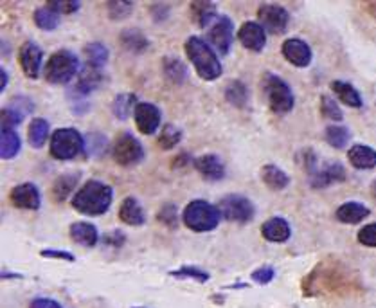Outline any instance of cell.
Returning a JSON list of instances; mask_svg holds the SVG:
<instances>
[{"mask_svg":"<svg viewBox=\"0 0 376 308\" xmlns=\"http://www.w3.org/2000/svg\"><path fill=\"white\" fill-rule=\"evenodd\" d=\"M70 238L83 247H94L99 240L97 229L88 222H76L70 226Z\"/></svg>","mask_w":376,"mask_h":308,"instance_id":"44dd1931","label":"cell"},{"mask_svg":"<svg viewBox=\"0 0 376 308\" xmlns=\"http://www.w3.org/2000/svg\"><path fill=\"white\" fill-rule=\"evenodd\" d=\"M221 216L229 222H238V224H245L254 218V206L247 197L241 195H227L218 204Z\"/></svg>","mask_w":376,"mask_h":308,"instance_id":"52a82bcc","label":"cell"},{"mask_svg":"<svg viewBox=\"0 0 376 308\" xmlns=\"http://www.w3.org/2000/svg\"><path fill=\"white\" fill-rule=\"evenodd\" d=\"M78 69L79 61L76 55H72L67 49H61V51H56L47 61L46 79L49 83H55V85H63L78 74Z\"/></svg>","mask_w":376,"mask_h":308,"instance_id":"5b68a950","label":"cell"},{"mask_svg":"<svg viewBox=\"0 0 376 308\" xmlns=\"http://www.w3.org/2000/svg\"><path fill=\"white\" fill-rule=\"evenodd\" d=\"M49 6L60 15H70L79 10V2H49Z\"/></svg>","mask_w":376,"mask_h":308,"instance_id":"f6af8a7d","label":"cell"},{"mask_svg":"<svg viewBox=\"0 0 376 308\" xmlns=\"http://www.w3.org/2000/svg\"><path fill=\"white\" fill-rule=\"evenodd\" d=\"M373 191H375V195H376V182H375V184H373Z\"/></svg>","mask_w":376,"mask_h":308,"instance_id":"816d5d0a","label":"cell"},{"mask_svg":"<svg viewBox=\"0 0 376 308\" xmlns=\"http://www.w3.org/2000/svg\"><path fill=\"white\" fill-rule=\"evenodd\" d=\"M159 220H162L164 224H168L170 227L177 226V207L166 206L161 213H159Z\"/></svg>","mask_w":376,"mask_h":308,"instance_id":"bcb514c9","label":"cell"},{"mask_svg":"<svg viewBox=\"0 0 376 308\" xmlns=\"http://www.w3.org/2000/svg\"><path fill=\"white\" fill-rule=\"evenodd\" d=\"M283 56L295 67H308L310 61H312V49L304 40H299V38H290L283 44L281 47Z\"/></svg>","mask_w":376,"mask_h":308,"instance_id":"7c38bea8","label":"cell"},{"mask_svg":"<svg viewBox=\"0 0 376 308\" xmlns=\"http://www.w3.org/2000/svg\"><path fill=\"white\" fill-rule=\"evenodd\" d=\"M346 179V170L340 164H328L321 171L312 173V186L313 188H326V186L335 184Z\"/></svg>","mask_w":376,"mask_h":308,"instance_id":"ac0fdd59","label":"cell"},{"mask_svg":"<svg viewBox=\"0 0 376 308\" xmlns=\"http://www.w3.org/2000/svg\"><path fill=\"white\" fill-rule=\"evenodd\" d=\"M369 216V209L360 202H348L337 209V218L344 224H358Z\"/></svg>","mask_w":376,"mask_h":308,"instance_id":"603a6c76","label":"cell"},{"mask_svg":"<svg viewBox=\"0 0 376 308\" xmlns=\"http://www.w3.org/2000/svg\"><path fill=\"white\" fill-rule=\"evenodd\" d=\"M164 73L173 83H182L184 79L188 78V69H186V65H184L179 58H171V56L166 58Z\"/></svg>","mask_w":376,"mask_h":308,"instance_id":"d6a6232c","label":"cell"},{"mask_svg":"<svg viewBox=\"0 0 376 308\" xmlns=\"http://www.w3.org/2000/svg\"><path fill=\"white\" fill-rule=\"evenodd\" d=\"M132 10H133V4H130V2L114 0V2H110V4H108V15H110V19H114V20L126 19Z\"/></svg>","mask_w":376,"mask_h":308,"instance_id":"60d3db41","label":"cell"},{"mask_svg":"<svg viewBox=\"0 0 376 308\" xmlns=\"http://www.w3.org/2000/svg\"><path fill=\"white\" fill-rule=\"evenodd\" d=\"M261 179L266 186L270 189H275V191H281L285 189L286 186L290 184V177L285 173V171L277 168L274 164H266L263 166L261 170Z\"/></svg>","mask_w":376,"mask_h":308,"instance_id":"cb8c5ba5","label":"cell"},{"mask_svg":"<svg viewBox=\"0 0 376 308\" xmlns=\"http://www.w3.org/2000/svg\"><path fill=\"white\" fill-rule=\"evenodd\" d=\"M225 97L227 102L234 106H245L248 102V90L241 81H230L225 88Z\"/></svg>","mask_w":376,"mask_h":308,"instance_id":"1f68e13d","label":"cell"},{"mask_svg":"<svg viewBox=\"0 0 376 308\" xmlns=\"http://www.w3.org/2000/svg\"><path fill=\"white\" fill-rule=\"evenodd\" d=\"M0 153L2 159L10 161L20 152V137L19 134L11 128H2V141H0Z\"/></svg>","mask_w":376,"mask_h":308,"instance_id":"83f0119b","label":"cell"},{"mask_svg":"<svg viewBox=\"0 0 376 308\" xmlns=\"http://www.w3.org/2000/svg\"><path fill=\"white\" fill-rule=\"evenodd\" d=\"M263 90H265L266 102L275 114H288L294 108V94L285 79H281L275 74L266 73L263 76Z\"/></svg>","mask_w":376,"mask_h":308,"instance_id":"277c9868","label":"cell"},{"mask_svg":"<svg viewBox=\"0 0 376 308\" xmlns=\"http://www.w3.org/2000/svg\"><path fill=\"white\" fill-rule=\"evenodd\" d=\"M191 17L200 28H206L212 19H218L216 17V6L211 4V2H195L191 6Z\"/></svg>","mask_w":376,"mask_h":308,"instance_id":"f1b7e54d","label":"cell"},{"mask_svg":"<svg viewBox=\"0 0 376 308\" xmlns=\"http://www.w3.org/2000/svg\"><path fill=\"white\" fill-rule=\"evenodd\" d=\"M114 191L108 184H103L99 180H88L87 184L74 195L72 206L83 215L97 216L108 211L112 204Z\"/></svg>","mask_w":376,"mask_h":308,"instance_id":"6da1fadb","label":"cell"},{"mask_svg":"<svg viewBox=\"0 0 376 308\" xmlns=\"http://www.w3.org/2000/svg\"><path fill=\"white\" fill-rule=\"evenodd\" d=\"M123 46L130 51H143L144 47H148V41L144 40L141 32L126 31L123 35Z\"/></svg>","mask_w":376,"mask_h":308,"instance_id":"f35d334b","label":"cell"},{"mask_svg":"<svg viewBox=\"0 0 376 308\" xmlns=\"http://www.w3.org/2000/svg\"><path fill=\"white\" fill-rule=\"evenodd\" d=\"M220 209L206 200H193L184 209V224L195 233H207L212 231L220 222Z\"/></svg>","mask_w":376,"mask_h":308,"instance_id":"3957f363","label":"cell"},{"mask_svg":"<svg viewBox=\"0 0 376 308\" xmlns=\"http://www.w3.org/2000/svg\"><path fill=\"white\" fill-rule=\"evenodd\" d=\"M133 105H135V96H133V94H121V96H117L114 99L112 110H114L115 117H119V119H126V117L132 114ZM133 110H135V108H133Z\"/></svg>","mask_w":376,"mask_h":308,"instance_id":"d590c367","label":"cell"},{"mask_svg":"<svg viewBox=\"0 0 376 308\" xmlns=\"http://www.w3.org/2000/svg\"><path fill=\"white\" fill-rule=\"evenodd\" d=\"M49 137V123L41 117L32 119L29 124V143L34 148H41Z\"/></svg>","mask_w":376,"mask_h":308,"instance_id":"f546056e","label":"cell"},{"mask_svg":"<svg viewBox=\"0 0 376 308\" xmlns=\"http://www.w3.org/2000/svg\"><path fill=\"white\" fill-rule=\"evenodd\" d=\"M29 308H61V305L55 299L49 298H37L31 301V307Z\"/></svg>","mask_w":376,"mask_h":308,"instance_id":"7dc6e473","label":"cell"},{"mask_svg":"<svg viewBox=\"0 0 376 308\" xmlns=\"http://www.w3.org/2000/svg\"><path fill=\"white\" fill-rule=\"evenodd\" d=\"M195 168L202 173L207 180H221L225 177V166L218 155H202L195 161Z\"/></svg>","mask_w":376,"mask_h":308,"instance_id":"2e32d148","label":"cell"},{"mask_svg":"<svg viewBox=\"0 0 376 308\" xmlns=\"http://www.w3.org/2000/svg\"><path fill=\"white\" fill-rule=\"evenodd\" d=\"M40 254L46 258H60V260H65V262H70V263L76 260L72 254L65 253V251H40Z\"/></svg>","mask_w":376,"mask_h":308,"instance_id":"c3c4849f","label":"cell"},{"mask_svg":"<svg viewBox=\"0 0 376 308\" xmlns=\"http://www.w3.org/2000/svg\"><path fill=\"white\" fill-rule=\"evenodd\" d=\"M8 87V73L4 69L0 70V90H4Z\"/></svg>","mask_w":376,"mask_h":308,"instance_id":"f907efd6","label":"cell"},{"mask_svg":"<svg viewBox=\"0 0 376 308\" xmlns=\"http://www.w3.org/2000/svg\"><path fill=\"white\" fill-rule=\"evenodd\" d=\"M85 55H87V61L92 69H99L108 61V49L99 41H92L85 47Z\"/></svg>","mask_w":376,"mask_h":308,"instance_id":"4dcf8cb0","label":"cell"},{"mask_svg":"<svg viewBox=\"0 0 376 308\" xmlns=\"http://www.w3.org/2000/svg\"><path fill=\"white\" fill-rule=\"evenodd\" d=\"M239 41L247 47L248 51L259 52L263 51V47L266 44V32L261 28V23L256 22H245L238 31Z\"/></svg>","mask_w":376,"mask_h":308,"instance_id":"5bb4252c","label":"cell"},{"mask_svg":"<svg viewBox=\"0 0 376 308\" xmlns=\"http://www.w3.org/2000/svg\"><path fill=\"white\" fill-rule=\"evenodd\" d=\"M10 200L14 207H20V209H32L34 211L40 207V193H38L37 186L31 184V182L14 186L11 189Z\"/></svg>","mask_w":376,"mask_h":308,"instance_id":"4fadbf2b","label":"cell"},{"mask_svg":"<svg viewBox=\"0 0 376 308\" xmlns=\"http://www.w3.org/2000/svg\"><path fill=\"white\" fill-rule=\"evenodd\" d=\"M34 22L43 31H55L58 28V23H60V13L52 10L49 4L41 6V8L34 11Z\"/></svg>","mask_w":376,"mask_h":308,"instance_id":"484cf974","label":"cell"},{"mask_svg":"<svg viewBox=\"0 0 376 308\" xmlns=\"http://www.w3.org/2000/svg\"><path fill=\"white\" fill-rule=\"evenodd\" d=\"M321 112L324 117L333 121H342V117H344V115H342V110H340V106L337 105V102H333V99L328 96L321 97Z\"/></svg>","mask_w":376,"mask_h":308,"instance_id":"74e56055","label":"cell"},{"mask_svg":"<svg viewBox=\"0 0 376 308\" xmlns=\"http://www.w3.org/2000/svg\"><path fill=\"white\" fill-rule=\"evenodd\" d=\"M171 276L173 278H191V280H197L198 283H204V281L209 280V274L197 267H182L179 271L171 272Z\"/></svg>","mask_w":376,"mask_h":308,"instance_id":"b9f144b4","label":"cell"},{"mask_svg":"<svg viewBox=\"0 0 376 308\" xmlns=\"http://www.w3.org/2000/svg\"><path fill=\"white\" fill-rule=\"evenodd\" d=\"M349 139H351V134H349V130L344 128V126H328L326 128V141L333 148H337V150L346 148V144L349 143Z\"/></svg>","mask_w":376,"mask_h":308,"instance_id":"e575fe53","label":"cell"},{"mask_svg":"<svg viewBox=\"0 0 376 308\" xmlns=\"http://www.w3.org/2000/svg\"><path fill=\"white\" fill-rule=\"evenodd\" d=\"M186 52H188L189 60L193 61L200 78L206 79V81L220 78L221 64L207 41H204L200 37H189L186 40Z\"/></svg>","mask_w":376,"mask_h":308,"instance_id":"7a4b0ae2","label":"cell"},{"mask_svg":"<svg viewBox=\"0 0 376 308\" xmlns=\"http://www.w3.org/2000/svg\"><path fill=\"white\" fill-rule=\"evenodd\" d=\"M101 73L97 69H87L85 73L81 74V78H79L78 85H76V88H74V93L78 94V96H87V94H90L92 90H96L99 85H101Z\"/></svg>","mask_w":376,"mask_h":308,"instance_id":"4316f807","label":"cell"},{"mask_svg":"<svg viewBox=\"0 0 376 308\" xmlns=\"http://www.w3.org/2000/svg\"><path fill=\"white\" fill-rule=\"evenodd\" d=\"M79 180V173H65L60 175L58 179L55 180V184H52V197L55 200L61 202L65 198L69 197L72 193V189L76 188Z\"/></svg>","mask_w":376,"mask_h":308,"instance_id":"d4e9b609","label":"cell"},{"mask_svg":"<svg viewBox=\"0 0 376 308\" xmlns=\"http://www.w3.org/2000/svg\"><path fill=\"white\" fill-rule=\"evenodd\" d=\"M108 150V141L101 134H88L85 137V152L90 157H103Z\"/></svg>","mask_w":376,"mask_h":308,"instance_id":"836d02e7","label":"cell"},{"mask_svg":"<svg viewBox=\"0 0 376 308\" xmlns=\"http://www.w3.org/2000/svg\"><path fill=\"white\" fill-rule=\"evenodd\" d=\"M180 139H182V132L179 128H175L173 124H166L164 128L161 130V135H159V144L164 150H171L180 143Z\"/></svg>","mask_w":376,"mask_h":308,"instance_id":"8d00e7d4","label":"cell"},{"mask_svg":"<svg viewBox=\"0 0 376 308\" xmlns=\"http://www.w3.org/2000/svg\"><path fill=\"white\" fill-rule=\"evenodd\" d=\"M105 242L108 245H112V247H121L124 242V235H121L119 231H112V233H108L105 236Z\"/></svg>","mask_w":376,"mask_h":308,"instance_id":"681fc988","label":"cell"},{"mask_svg":"<svg viewBox=\"0 0 376 308\" xmlns=\"http://www.w3.org/2000/svg\"><path fill=\"white\" fill-rule=\"evenodd\" d=\"M290 233H292V231H290V224L285 218H279V216L266 220L261 226L263 238L268 240V242H275V244H283V242H286V240L290 238Z\"/></svg>","mask_w":376,"mask_h":308,"instance_id":"e0dca14e","label":"cell"},{"mask_svg":"<svg viewBox=\"0 0 376 308\" xmlns=\"http://www.w3.org/2000/svg\"><path fill=\"white\" fill-rule=\"evenodd\" d=\"M119 218L124 224H128V226H143L144 222H146V215H144L143 207L133 197L123 200L119 207Z\"/></svg>","mask_w":376,"mask_h":308,"instance_id":"ffe728a7","label":"cell"},{"mask_svg":"<svg viewBox=\"0 0 376 308\" xmlns=\"http://www.w3.org/2000/svg\"><path fill=\"white\" fill-rule=\"evenodd\" d=\"M19 58L26 76H29V78H37L38 73H40L41 58H43L40 47H38L34 41H26V44L20 47Z\"/></svg>","mask_w":376,"mask_h":308,"instance_id":"9a60e30c","label":"cell"},{"mask_svg":"<svg viewBox=\"0 0 376 308\" xmlns=\"http://www.w3.org/2000/svg\"><path fill=\"white\" fill-rule=\"evenodd\" d=\"M358 242L366 247H376V224H367L358 231Z\"/></svg>","mask_w":376,"mask_h":308,"instance_id":"7bdbcfd3","label":"cell"},{"mask_svg":"<svg viewBox=\"0 0 376 308\" xmlns=\"http://www.w3.org/2000/svg\"><path fill=\"white\" fill-rule=\"evenodd\" d=\"M85 148L81 134L74 128L56 130L51 137V155L60 161H70Z\"/></svg>","mask_w":376,"mask_h":308,"instance_id":"8992f818","label":"cell"},{"mask_svg":"<svg viewBox=\"0 0 376 308\" xmlns=\"http://www.w3.org/2000/svg\"><path fill=\"white\" fill-rule=\"evenodd\" d=\"M253 280L259 285H266V283H270L274 280V269L270 267H261L257 269V271L253 272Z\"/></svg>","mask_w":376,"mask_h":308,"instance_id":"ee69618b","label":"cell"},{"mask_svg":"<svg viewBox=\"0 0 376 308\" xmlns=\"http://www.w3.org/2000/svg\"><path fill=\"white\" fill-rule=\"evenodd\" d=\"M22 119L23 112L19 110L17 106H8V108L2 110V126H4V128L13 130V126L22 123Z\"/></svg>","mask_w":376,"mask_h":308,"instance_id":"ab89813d","label":"cell"},{"mask_svg":"<svg viewBox=\"0 0 376 308\" xmlns=\"http://www.w3.org/2000/svg\"><path fill=\"white\" fill-rule=\"evenodd\" d=\"M331 90L337 94V97H339L344 105L353 106V108H360V106H362V97H360L358 90L351 85V83L335 79V81H331Z\"/></svg>","mask_w":376,"mask_h":308,"instance_id":"7402d4cb","label":"cell"},{"mask_svg":"<svg viewBox=\"0 0 376 308\" xmlns=\"http://www.w3.org/2000/svg\"><path fill=\"white\" fill-rule=\"evenodd\" d=\"M257 17H259L261 28L265 29V31L274 32V35L285 32L290 20L288 11H286L283 6L277 4H263L261 8H259V11H257Z\"/></svg>","mask_w":376,"mask_h":308,"instance_id":"9c48e42d","label":"cell"},{"mask_svg":"<svg viewBox=\"0 0 376 308\" xmlns=\"http://www.w3.org/2000/svg\"><path fill=\"white\" fill-rule=\"evenodd\" d=\"M232 20L229 17H218L215 22V26L209 31V41H211V46L215 47L216 51L220 52V55H229L230 46H232Z\"/></svg>","mask_w":376,"mask_h":308,"instance_id":"30bf717a","label":"cell"},{"mask_svg":"<svg viewBox=\"0 0 376 308\" xmlns=\"http://www.w3.org/2000/svg\"><path fill=\"white\" fill-rule=\"evenodd\" d=\"M133 117H135L139 132L146 135H152L161 124V110L152 103H137L133 110Z\"/></svg>","mask_w":376,"mask_h":308,"instance_id":"8fae6325","label":"cell"},{"mask_svg":"<svg viewBox=\"0 0 376 308\" xmlns=\"http://www.w3.org/2000/svg\"><path fill=\"white\" fill-rule=\"evenodd\" d=\"M114 159L121 166H135L144 159L143 144L132 134H121L114 144Z\"/></svg>","mask_w":376,"mask_h":308,"instance_id":"ba28073f","label":"cell"},{"mask_svg":"<svg viewBox=\"0 0 376 308\" xmlns=\"http://www.w3.org/2000/svg\"><path fill=\"white\" fill-rule=\"evenodd\" d=\"M348 159L357 170H371L376 166V152L364 144H355L349 148Z\"/></svg>","mask_w":376,"mask_h":308,"instance_id":"d6986e66","label":"cell"}]
</instances>
